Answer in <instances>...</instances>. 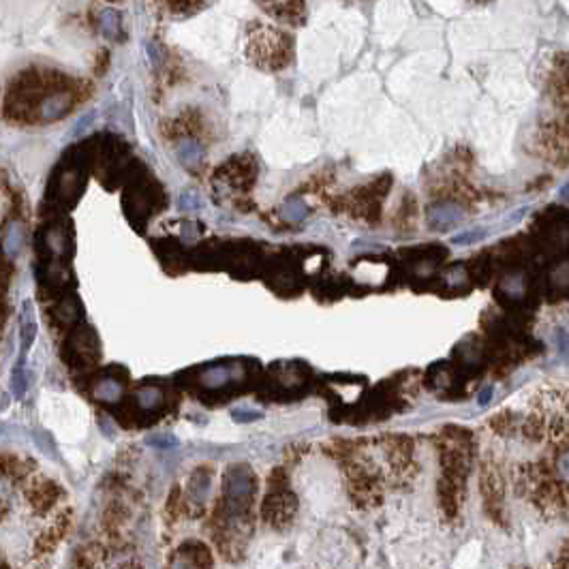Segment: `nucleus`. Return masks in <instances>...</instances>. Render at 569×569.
<instances>
[{"label":"nucleus","mask_w":569,"mask_h":569,"mask_svg":"<svg viewBox=\"0 0 569 569\" xmlns=\"http://www.w3.org/2000/svg\"><path fill=\"white\" fill-rule=\"evenodd\" d=\"M71 107V96L66 92H56L52 96H47L41 103V118L43 120H56L60 116H64Z\"/></svg>","instance_id":"f257e3e1"},{"label":"nucleus","mask_w":569,"mask_h":569,"mask_svg":"<svg viewBox=\"0 0 569 569\" xmlns=\"http://www.w3.org/2000/svg\"><path fill=\"white\" fill-rule=\"evenodd\" d=\"M101 32H103L105 37H109V39L118 37V32H120V15L116 13V11H111V9L103 11L101 13Z\"/></svg>","instance_id":"f03ea898"},{"label":"nucleus","mask_w":569,"mask_h":569,"mask_svg":"<svg viewBox=\"0 0 569 569\" xmlns=\"http://www.w3.org/2000/svg\"><path fill=\"white\" fill-rule=\"evenodd\" d=\"M477 3H486V0H477Z\"/></svg>","instance_id":"7ed1b4c3"}]
</instances>
